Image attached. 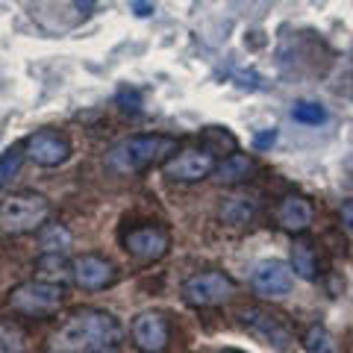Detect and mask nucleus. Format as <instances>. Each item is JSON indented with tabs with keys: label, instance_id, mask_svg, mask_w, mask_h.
<instances>
[{
	"label": "nucleus",
	"instance_id": "nucleus-2",
	"mask_svg": "<svg viewBox=\"0 0 353 353\" xmlns=\"http://www.w3.org/2000/svg\"><path fill=\"white\" fill-rule=\"evenodd\" d=\"M176 153V139L150 132V136H130L106 150V168L118 176H136L153 165H165Z\"/></svg>",
	"mask_w": 353,
	"mask_h": 353
},
{
	"label": "nucleus",
	"instance_id": "nucleus-15",
	"mask_svg": "<svg viewBox=\"0 0 353 353\" xmlns=\"http://www.w3.org/2000/svg\"><path fill=\"white\" fill-rule=\"evenodd\" d=\"M250 174H253V159L248 157V153L233 150L227 159L218 162V168H215L212 176L218 183H224V185H239V183L250 180Z\"/></svg>",
	"mask_w": 353,
	"mask_h": 353
},
{
	"label": "nucleus",
	"instance_id": "nucleus-28",
	"mask_svg": "<svg viewBox=\"0 0 353 353\" xmlns=\"http://www.w3.org/2000/svg\"><path fill=\"white\" fill-rule=\"evenodd\" d=\"M0 203H3V201H0Z\"/></svg>",
	"mask_w": 353,
	"mask_h": 353
},
{
	"label": "nucleus",
	"instance_id": "nucleus-24",
	"mask_svg": "<svg viewBox=\"0 0 353 353\" xmlns=\"http://www.w3.org/2000/svg\"><path fill=\"white\" fill-rule=\"evenodd\" d=\"M274 141H277V127H268V130H259L256 136H253V148H256V150H268Z\"/></svg>",
	"mask_w": 353,
	"mask_h": 353
},
{
	"label": "nucleus",
	"instance_id": "nucleus-22",
	"mask_svg": "<svg viewBox=\"0 0 353 353\" xmlns=\"http://www.w3.org/2000/svg\"><path fill=\"white\" fill-rule=\"evenodd\" d=\"M21 162H24V148H12L0 157V185H9L15 180V174L21 171Z\"/></svg>",
	"mask_w": 353,
	"mask_h": 353
},
{
	"label": "nucleus",
	"instance_id": "nucleus-19",
	"mask_svg": "<svg viewBox=\"0 0 353 353\" xmlns=\"http://www.w3.org/2000/svg\"><path fill=\"white\" fill-rule=\"evenodd\" d=\"M39 245L41 253H65L71 248V233L62 224H44L39 230Z\"/></svg>",
	"mask_w": 353,
	"mask_h": 353
},
{
	"label": "nucleus",
	"instance_id": "nucleus-7",
	"mask_svg": "<svg viewBox=\"0 0 353 353\" xmlns=\"http://www.w3.org/2000/svg\"><path fill=\"white\" fill-rule=\"evenodd\" d=\"M218 168V157L209 148H189L180 150L162 165V171L168 180L176 183H201L206 176H212Z\"/></svg>",
	"mask_w": 353,
	"mask_h": 353
},
{
	"label": "nucleus",
	"instance_id": "nucleus-10",
	"mask_svg": "<svg viewBox=\"0 0 353 353\" xmlns=\"http://www.w3.org/2000/svg\"><path fill=\"white\" fill-rule=\"evenodd\" d=\"M130 336H132V345H136L141 353H162L171 341L168 318L162 312H141V315L132 318Z\"/></svg>",
	"mask_w": 353,
	"mask_h": 353
},
{
	"label": "nucleus",
	"instance_id": "nucleus-6",
	"mask_svg": "<svg viewBox=\"0 0 353 353\" xmlns=\"http://www.w3.org/2000/svg\"><path fill=\"white\" fill-rule=\"evenodd\" d=\"M241 327L256 341H262V345H268L274 350H289L294 345L292 327L265 306H248L245 312H241Z\"/></svg>",
	"mask_w": 353,
	"mask_h": 353
},
{
	"label": "nucleus",
	"instance_id": "nucleus-27",
	"mask_svg": "<svg viewBox=\"0 0 353 353\" xmlns=\"http://www.w3.org/2000/svg\"><path fill=\"white\" fill-rule=\"evenodd\" d=\"M71 3H74V9H77V12H80L83 18L88 15V12H92V9H94V3H97V0H71Z\"/></svg>",
	"mask_w": 353,
	"mask_h": 353
},
{
	"label": "nucleus",
	"instance_id": "nucleus-23",
	"mask_svg": "<svg viewBox=\"0 0 353 353\" xmlns=\"http://www.w3.org/2000/svg\"><path fill=\"white\" fill-rule=\"evenodd\" d=\"M118 106L124 109L127 115H141V94L136 88H121L118 92Z\"/></svg>",
	"mask_w": 353,
	"mask_h": 353
},
{
	"label": "nucleus",
	"instance_id": "nucleus-3",
	"mask_svg": "<svg viewBox=\"0 0 353 353\" xmlns=\"http://www.w3.org/2000/svg\"><path fill=\"white\" fill-rule=\"evenodd\" d=\"M50 218V201L36 192H15L0 203V227L12 236L39 233Z\"/></svg>",
	"mask_w": 353,
	"mask_h": 353
},
{
	"label": "nucleus",
	"instance_id": "nucleus-5",
	"mask_svg": "<svg viewBox=\"0 0 353 353\" xmlns=\"http://www.w3.org/2000/svg\"><path fill=\"white\" fill-rule=\"evenodd\" d=\"M236 292V283L224 271H197L183 283V301L197 309H209L230 301Z\"/></svg>",
	"mask_w": 353,
	"mask_h": 353
},
{
	"label": "nucleus",
	"instance_id": "nucleus-17",
	"mask_svg": "<svg viewBox=\"0 0 353 353\" xmlns=\"http://www.w3.org/2000/svg\"><path fill=\"white\" fill-rule=\"evenodd\" d=\"M218 215L230 227H248L253 215H256V206H253V201H248V197H227V201L221 203Z\"/></svg>",
	"mask_w": 353,
	"mask_h": 353
},
{
	"label": "nucleus",
	"instance_id": "nucleus-14",
	"mask_svg": "<svg viewBox=\"0 0 353 353\" xmlns=\"http://www.w3.org/2000/svg\"><path fill=\"white\" fill-rule=\"evenodd\" d=\"M36 280L65 289L68 283H74V262L65 259V253H41L36 259Z\"/></svg>",
	"mask_w": 353,
	"mask_h": 353
},
{
	"label": "nucleus",
	"instance_id": "nucleus-11",
	"mask_svg": "<svg viewBox=\"0 0 353 353\" xmlns=\"http://www.w3.org/2000/svg\"><path fill=\"white\" fill-rule=\"evenodd\" d=\"M292 283H294V271L292 265H285L280 259H265L253 268V277L250 285L259 297H285L292 292Z\"/></svg>",
	"mask_w": 353,
	"mask_h": 353
},
{
	"label": "nucleus",
	"instance_id": "nucleus-16",
	"mask_svg": "<svg viewBox=\"0 0 353 353\" xmlns=\"http://www.w3.org/2000/svg\"><path fill=\"white\" fill-rule=\"evenodd\" d=\"M292 271L301 280H318V248L312 239H294L292 245Z\"/></svg>",
	"mask_w": 353,
	"mask_h": 353
},
{
	"label": "nucleus",
	"instance_id": "nucleus-21",
	"mask_svg": "<svg viewBox=\"0 0 353 353\" xmlns=\"http://www.w3.org/2000/svg\"><path fill=\"white\" fill-rule=\"evenodd\" d=\"M303 347H306V353H336V341L321 324H315V327L306 330Z\"/></svg>",
	"mask_w": 353,
	"mask_h": 353
},
{
	"label": "nucleus",
	"instance_id": "nucleus-4",
	"mask_svg": "<svg viewBox=\"0 0 353 353\" xmlns=\"http://www.w3.org/2000/svg\"><path fill=\"white\" fill-rule=\"evenodd\" d=\"M62 301H65L62 285L41 283L36 277L27 280V283H18L6 297L9 309L18 315H24V318H48L62 306Z\"/></svg>",
	"mask_w": 353,
	"mask_h": 353
},
{
	"label": "nucleus",
	"instance_id": "nucleus-20",
	"mask_svg": "<svg viewBox=\"0 0 353 353\" xmlns=\"http://www.w3.org/2000/svg\"><path fill=\"white\" fill-rule=\"evenodd\" d=\"M292 118L297 121V124H306V127H318L327 121V109L321 103L315 101H297L292 106Z\"/></svg>",
	"mask_w": 353,
	"mask_h": 353
},
{
	"label": "nucleus",
	"instance_id": "nucleus-25",
	"mask_svg": "<svg viewBox=\"0 0 353 353\" xmlns=\"http://www.w3.org/2000/svg\"><path fill=\"white\" fill-rule=\"evenodd\" d=\"M341 227H345L347 230V233L353 236V201H345V203H341Z\"/></svg>",
	"mask_w": 353,
	"mask_h": 353
},
{
	"label": "nucleus",
	"instance_id": "nucleus-12",
	"mask_svg": "<svg viewBox=\"0 0 353 353\" xmlns=\"http://www.w3.org/2000/svg\"><path fill=\"white\" fill-rule=\"evenodd\" d=\"M74 283L85 292H101L115 283V268H112V262H106L103 256L83 253V256L74 259Z\"/></svg>",
	"mask_w": 353,
	"mask_h": 353
},
{
	"label": "nucleus",
	"instance_id": "nucleus-18",
	"mask_svg": "<svg viewBox=\"0 0 353 353\" xmlns=\"http://www.w3.org/2000/svg\"><path fill=\"white\" fill-rule=\"evenodd\" d=\"M27 333L12 318H0V353H24Z\"/></svg>",
	"mask_w": 353,
	"mask_h": 353
},
{
	"label": "nucleus",
	"instance_id": "nucleus-1",
	"mask_svg": "<svg viewBox=\"0 0 353 353\" xmlns=\"http://www.w3.org/2000/svg\"><path fill=\"white\" fill-rule=\"evenodd\" d=\"M124 341L118 318L103 309H77L50 339L53 353H115Z\"/></svg>",
	"mask_w": 353,
	"mask_h": 353
},
{
	"label": "nucleus",
	"instance_id": "nucleus-13",
	"mask_svg": "<svg viewBox=\"0 0 353 353\" xmlns=\"http://www.w3.org/2000/svg\"><path fill=\"white\" fill-rule=\"evenodd\" d=\"M274 218H277L280 230H285V233L292 236H303L309 227H312V203L306 201V197L301 194H285L283 201L277 203V212H274Z\"/></svg>",
	"mask_w": 353,
	"mask_h": 353
},
{
	"label": "nucleus",
	"instance_id": "nucleus-26",
	"mask_svg": "<svg viewBox=\"0 0 353 353\" xmlns=\"http://www.w3.org/2000/svg\"><path fill=\"white\" fill-rule=\"evenodd\" d=\"M130 9H132V12H136L139 18H148V15H153V3H150V0H132Z\"/></svg>",
	"mask_w": 353,
	"mask_h": 353
},
{
	"label": "nucleus",
	"instance_id": "nucleus-9",
	"mask_svg": "<svg viewBox=\"0 0 353 353\" xmlns=\"http://www.w3.org/2000/svg\"><path fill=\"white\" fill-rule=\"evenodd\" d=\"M24 157L30 162L41 165V168H57V165L68 162L71 157V141L53 130H39L24 141Z\"/></svg>",
	"mask_w": 353,
	"mask_h": 353
},
{
	"label": "nucleus",
	"instance_id": "nucleus-8",
	"mask_svg": "<svg viewBox=\"0 0 353 353\" xmlns=\"http://www.w3.org/2000/svg\"><path fill=\"white\" fill-rule=\"evenodd\" d=\"M124 248L139 262H159L171 250V236L162 224H141L124 236Z\"/></svg>",
	"mask_w": 353,
	"mask_h": 353
}]
</instances>
